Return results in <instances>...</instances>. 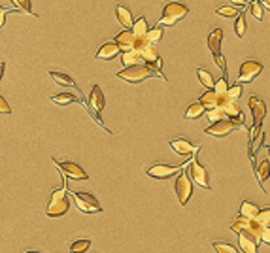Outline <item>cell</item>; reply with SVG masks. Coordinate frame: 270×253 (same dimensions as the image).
I'll use <instances>...</instances> for the list:
<instances>
[{
	"instance_id": "obj_1",
	"label": "cell",
	"mask_w": 270,
	"mask_h": 253,
	"mask_svg": "<svg viewBox=\"0 0 270 253\" xmlns=\"http://www.w3.org/2000/svg\"><path fill=\"white\" fill-rule=\"evenodd\" d=\"M189 14V8L185 6L184 2H178V0H170L166 2L163 8V15L157 25H163V27H172L178 21H182L185 15Z\"/></svg>"
},
{
	"instance_id": "obj_2",
	"label": "cell",
	"mask_w": 270,
	"mask_h": 253,
	"mask_svg": "<svg viewBox=\"0 0 270 253\" xmlns=\"http://www.w3.org/2000/svg\"><path fill=\"white\" fill-rule=\"evenodd\" d=\"M231 231L236 232L238 236H249L255 242H261V234H263V227L253 221V219H248V217L238 216L235 219V223L231 225Z\"/></svg>"
},
{
	"instance_id": "obj_3",
	"label": "cell",
	"mask_w": 270,
	"mask_h": 253,
	"mask_svg": "<svg viewBox=\"0 0 270 253\" xmlns=\"http://www.w3.org/2000/svg\"><path fill=\"white\" fill-rule=\"evenodd\" d=\"M249 112H251V116H253V129L249 132V142H253L261 132V125H263V119L266 116V104H264L259 96H249Z\"/></svg>"
},
{
	"instance_id": "obj_4",
	"label": "cell",
	"mask_w": 270,
	"mask_h": 253,
	"mask_svg": "<svg viewBox=\"0 0 270 253\" xmlns=\"http://www.w3.org/2000/svg\"><path fill=\"white\" fill-rule=\"evenodd\" d=\"M221 42H223V30L213 29L212 32L208 34V40H206L208 49L212 53L215 65L223 70V78H227V63H225V57H223V53H221Z\"/></svg>"
},
{
	"instance_id": "obj_5",
	"label": "cell",
	"mask_w": 270,
	"mask_h": 253,
	"mask_svg": "<svg viewBox=\"0 0 270 253\" xmlns=\"http://www.w3.org/2000/svg\"><path fill=\"white\" fill-rule=\"evenodd\" d=\"M115 76L119 80L127 81V83H142L144 80L153 78L155 74L151 72V68L148 65H142V66H130V68H125V70H119Z\"/></svg>"
},
{
	"instance_id": "obj_6",
	"label": "cell",
	"mask_w": 270,
	"mask_h": 253,
	"mask_svg": "<svg viewBox=\"0 0 270 253\" xmlns=\"http://www.w3.org/2000/svg\"><path fill=\"white\" fill-rule=\"evenodd\" d=\"M174 189H176V195H178V200L182 206L189 203V198L193 195V180L189 172H179V176L176 178V183H174Z\"/></svg>"
},
{
	"instance_id": "obj_7",
	"label": "cell",
	"mask_w": 270,
	"mask_h": 253,
	"mask_svg": "<svg viewBox=\"0 0 270 253\" xmlns=\"http://www.w3.org/2000/svg\"><path fill=\"white\" fill-rule=\"evenodd\" d=\"M74 200H76V206L79 208V212H83V214H97V212H102V206H100L99 200H97L91 193L76 191V193H74Z\"/></svg>"
},
{
	"instance_id": "obj_8",
	"label": "cell",
	"mask_w": 270,
	"mask_h": 253,
	"mask_svg": "<svg viewBox=\"0 0 270 253\" xmlns=\"http://www.w3.org/2000/svg\"><path fill=\"white\" fill-rule=\"evenodd\" d=\"M219 110L227 116V119H231V121H235L238 127H244V121H246V117H244V114H242L240 106L236 104V102L229 100L227 96H219Z\"/></svg>"
},
{
	"instance_id": "obj_9",
	"label": "cell",
	"mask_w": 270,
	"mask_h": 253,
	"mask_svg": "<svg viewBox=\"0 0 270 253\" xmlns=\"http://www.w3.org/2000/svg\"><path fill=\"white\" fill-rule=\"evenodd\" d=\"M87 106L91 110V114L97 117V121L102 125V119H100V112L104 110L106 106V98H104V93L99 85H93L91 87V93H89V98H87ZM104 127V125H102Z\"/></svg>"
},
{
	"instance_id": "obj_10",
	"label": "cell",
	"mask_w": 270,
	"mask_h": 253,
	"mask_svg": "<svg viewBox=\"0 0 270 253\" xmlns=\"http://www.w3.org/2000/svg\"><path fill=\"white\" fill-rule=\"evenodd\" d=\"M263 68L264 66L259 61H253V59L244 61L240 66V72H238V83H251L259 74L263 72Z\"/></svg>"
},
{
	"instance_id": "obj_11",
	"label": "cell",
	"mask_w": 270,
	"mask_h": 253,
	"mask_svg": "<svg viewBox=\"0 0 270 253\" xmlns=\"http://www.w3.org/2000/svg\"><path fill=\"white\" fill-rule=\"evenodd\" d=\"M53 163H55V167L64 174V178H72V180H87V178H89L85 170L79 167V165H76V163H72V161L53 159Z\"/></svg>"
},
{
	"instance_id": "obj_12",
	"label": "cell",
	"mask_w": 270,
	"mask_h": 253,
	"mask_svg": "<svg viewBox=\"0 0 270 253\" xmlns=\"http://www.w3.org/2000/svg\"><path fill=\"white\" fill-rule=\"evenodd\" d=\"M187 172H189V176H191V180L199 185V187L202 189H210V176H208L206 168L200 165L197 159L191 161V165L187 167Z\"/></svg>"
},
{
	"instance_id": "obj_13",
	"label": "cell",
	"mask_w": 270,
	"mask_h": 253,
	"mask_svg": "<svg viewBox=\"0 0 270 253\" xmlns=\"http://www.w3.org/2000/svg\"><path fill=\"white\" fill-rule=\"evenodd\" d=\"M236 129H240V127H238L235 121H231V119H223V121H217V123L210 125V127L206 129V134L215 136V138H225Z\"/></svg>"
},
{
	"instance_id": "obj_14",
	"label": "cell",
	"mask_w": 270,
	"mask_h": 253,
	"mask_svg": "<svg viewBox=\"0 0 270 253\" xmlns=\"http://www.w3.org/2000/svg\"><path fill=\"white\" fill-rule=\"evenodd\" d=\"M178 172V167H170V165H163V163H157V165H151L146 174L150 176V178H155V180H166V178H170L174 174Z\"/></svg>"
},
{
	"instance_id": "obj_15",
	"label": "cell",
	"mask_w": 270,
	"mask_h": 253,
	"mask_svg": "<svg viewBox=\"0 0 270 253\" xmlns=\"http://www.w3.org/2000/svg\"><path fill=\"white\" fill-rule=\"evenodd\" d=\"M70 208V200L68 196H63V198H50V204H48V216L50 217H63Z\"/></svg>"
},
{
	"instance_id": "obj_16",
	"label": "cell",
	"mask_w": 270,
	"mask_h": 253,
	"mask_svg": "<svg viewBox=\"0 0 270 253\" xmlns=\"http://www.w3.org/2000/svg\"><path fill=\"white\" fill-rule=\"evenodd\" d=\"M119 53H123V51H121V47L117 45V42H115V40H110V42H104L99 47L97 59H100V61H112V59H115Z\"/></svg>"
},
{
	"instance_id": "obj_17",
	"label": "cell",
	"mask_w": 270,
	"mask_h": 253,
	"mask_svg": "<svg viewBox=\"0 0 270 253\" xmlns=\"http://www.w3.org/2000/svg\"><path fill=\"white\" fill-rule=\"evenodd\" d=\"M136 40H138V36H136L132 30H121L119 34L115 36V42H117V45L121 47V51H123V53L134 49Z\"/></svg>"
},
{
	"instance_id": "obj_18",
	"label": "cell",
	"mask_w": 270,
	"mask_h": 253,
	"mask_svg": "<svg viewBox=\"0 0 270 253\" xmlns=\"http://www.w3.org/2000/svg\"><path fill=\"white\" fill-rule=\"evenodd\" d=\"M170 147L174 151L178 153V155H195V153L199 151V145L191 144L189 140H185V138H174L170 142Z\"/></svg>"
},
{
	"instance_id": "obj_19",
	"label": "cell",
	"mask_w": 270,
	"mask_h": 253,
	"mask_svg": "<svg viewBox=\"0 0 270 253\" xmlns=\"http://www.w3.org/2000/svg\"><path fill=\"white\" fill-rule=\"evenodd\" d=\"M115 15H117V21L123 25V29H125V30L132 29L134 21H132V14H130V10H128L127 6L117 4V6H115Z\"/></svg>"
},
{
	"instance_id": "obj_20",
	"label": "cell",
	"mask_w": 270,
	"mask_h": 253,
	"mask_svg": "<svg viewBox=\"0 0 270 253\" xmlns=\"http://www.w3.org/2000/svg\"><path fill=\"white\" fill-rule=\"evenodd\" d=\"M121 63H123V66L125 68H130V66H142L146 65V61H144V57L138 53L136 49L132 51H127V53H121Z\"/></svg>"
},
{
	"instance_id": "obj_21",
	"label": "cell",
	"mask_w": 270,
	"mask_h": 253,
	"mask_svg": "<svg viewBox=\"0 0 270 253\" xmlns=\"http://www.w3.org/2000/svg\"><path fill=\"white\" fill-rule=\"evenodd\" d=\"M199 102L206 108V112H210V110H215L219 108V96H217V93L215 91H204V93L200 94Z\"/></svg>"
},
{
	"instance_id": "obj_22",
	"label": "cell",
	"mask_w": 270,
	"mask_h": 253,
	"mask_svg": "<svg viewBox=\"0 0 270 253\" xmlns=\"http://www.w3.org/2000/svg\"><path fill=\"white\" fill-rule=\"evenodd\" d=\"M50 76H51V78H53V81H57L59 85L74 87V89H78V85H76V81H74V78H72V76H68V74L57 72V70H51Z\"/></svg>"
},
{
	"instance_id": "obj_23",
	"label": "cell",
	"mask_w": 270,
	"mask_h": 253,
	"mask_svg": "<svg viewBox=\"0 0 270 253\" xmlns=\"http://www.w3.org/2000/svg\"><path fill=\"white\" fill-rule=\"evenodd\" d=\"M259 212H261V210L257 208V204L249 203V200H244V203H242V206H240V214H238V216L248 217V219H253V221H255L257 216H259Z\"/></svg>"
},
{
	"instance_id": "obj_24",
	"label": "cell",
	"mask_w": 270,
	"mask_h": 253,
	"mask_svg": "<svg viewBox=\"0 0 270 253\" xmlns=\"http://www.w3.org/2000/svg\"><path fill=\"white\" fill-rule=\"evenodd\" d=\"M204 114H206V108L200 102H193V104H189V108L185 110V119H199Z\"/></svg>"
},
{
	"instance_id": "obj_25",
	"label": "cell",
	"mask_w": 270,
	"mask_h": 253,
	"mask_svg": "<svg viewBox=\"0 0 270 253\" xmlns=\"http://www.w3.org/2000/svg\"><path fill=\"white\" fill-rule=\"evenodd\" d=\"M255 174H257V180H259V183L264 187V181L270 178V163L268 161H261L259 165L255 167Z\"/></svg>"
},
{
	"instance_id": "obj_26",
	"label": "cell",
	"mask_w": 270,
	"mask_h": 253,
	"mask_svg": "<svg viewBox=\"0 0 270 253\" xmlns=\"http://www.w3.org/2000/svg\"><path fill=\"white\" fill-rule=\"evenodd\" d=\"M197 76H199V81L206 87L208 91H213V87H215V78H213L212 74L208 72V70H204V68H199V70H197Z\"/></svg>"
},
{
	"instance_id": "obj_27",
	"label": "cell",
	"mask_w": 270,
	"mask_h": 253,
	"mask_svg": "<svg viewBox=\"0 0 270 253\" xmlns=\"http://www.w3.org/2000/svg\"><path fill=\"white\" fill-rule=\"evenodd\" d=\"M132 32H134L138 38H146L148 36V32H150V29H148V21H146V17H138L134 21V25H132Z\"/></svg>"
},
{
	"instance_id": "obj_28",
	"label": "cell",
	"mask_w": 270,
	"mask_h": 253,
	"mask_svg": "<svg viewBox=\"0 0 270 253\" xmlns=\"http://www.w3.org/2000/svg\"><path fill=\"white\" fill-rule=\"evenodd\" d=\"M51 102H55V104H59V106H66V104H72V102H81V104H83V100L76 98V96H74V94H70V93L53 94V96H51Z\"/></svg>"
},
{
	"instance_id": "obj_29",
	"label": "cell",
	"mask_w": 270,
	"mask_h": 253,
	"mask_svg": "<svg viewBox=\"0 0 270 253\" xmlns=\"http://www.w3.org/2000/svg\"><path fill=\"white\" fill-rule=\"evenodd\" d=\"M238 246L244 253H257V242L249 236H238Z\"/></svg>"
},
{
	"instance_id": "obj_30",
	"label": "cell",
	"mask_w": 270,
	"mask_h": 253,
	"mask_svg": "<svg viewBox=\"0 0 270 253\" xmlns=\"http://www.w3.org/2000/svg\"><path fill=\"white\" fill-rule=\"evenodd\" d=\"M91 246V240L81 238V240H74L70 244V253H85Z\"/></svg>"
},
{
	"instance_id": "obj_31",
	"label": "cell",
	"mask_w": 270,
	"mask_h": 253,
	"mask_svg": "<svg viewBox=\"0 0 270 253\" xmlns=\"http://www.w3.org/2000/svg\"><path fill=\"white\" fill-rule=\"evenodd\" d=\"M229 89H231V85H229L227 78H223V76H221L219 80H215V87H213V91L217 93V96H227Z\"/></svg>"
},
{
	"instance_id": "obj_32",
	"label": "cell",
	"mask_w": 270,
	"mask_h": 253,
	"mask_svg": "<svg viewBox=\"0 0 270 253\" xmlns=\"http://www.w3.org/2000/svg\"><path fill=\"white\" fill-rule=\"evenodd\" d=\"M249 12H251V15L255 17L257 21H261L264 15V8H263V2L261 0H253L251 4H249Z\"/></svg>"
},
{
	"instance_id": "obj_33",
	"label": "cell",
	"mask_w": 270,
	"mask_h": 253,
	"mask_svg": "<svg viewBox=\"0 0 270 253\" xmlns=\"http://www.w3.org/2000/svg\"><path fill=\"white\" fill-rule=\"evenodd\" d=\"M215 14L221 15V17H238L240 12H238V8H235V6H219V8H215Z\"/></svg>"
},
{
	"instance_id": "obj_34",
	"label": "cell",
	"mask_w": 270,
	"mask_h": 253,
	"mask_svg": "<svg viewBox=\"0 0 270 253\" xmlns=\"http://www.w3.org/2000/svg\"><path fill=\"white\" fill-rule=\"evenodd\" d=\"M212 246L215 253H238V249L229 242H212Z\"/></svg>"
},
{
	"instance_id": "obj_35",
	"label": "cell",
	"mask_w": 270,
	"mask_h": 253,
	"mask_svg": "<svg viewBox=\"0 0 270 253\" xmlns=\"http://www.w3.org/2000/svg\"><path fill=\"white\" fill-rule=\"evenodd\" d=\"M10 2H12L15 8H17V12H25V14H29V15H34L30 0H10Z\"/></svg>"
},
{
	"instance_id": "obj_36",
	"label": "cell",
	"mask_w": 270,
	"mask_h": 253,
	"mask_svg": "<svg viewBox=\"0 0 270 253\" xmlns=\"http://www.w3.org/2000/svg\"><path fill=\"white\" fill-rule=\"evenodd\" d=\"M235 34L238 38H244L246 34V14H240L235 21Z\"/></svg>"
},
{
	"instance_id": "obj_37",
	"label": "cell",
	"mask_w": 270,
	"mask_h": 253,
	"mask_svg": "<svg viewBox=\"0 0 270 253\" xmlns=\"http://www.w3.org/2000/svg\"><path fill=\"white\" fill-rule=\"evenodd\" d=\"M255 221L261 225L263 229H270V208H264V210L259 212V216H257Z\"/></svg>"
},
{
	"instance_id": "obj_38",
	"label": "cell",
	"mask_w": 270,
	"mask_h": 253,
	"mask_svg": "<svg viewBox=\"0 0 270 253\" xmlns=\"http://www.w3.org/2000/svg\"><path fill=\"white\" fill-rule=\"evenodd\" d=\"M206 117H208V121H210V125L217 123V121H223V119H227V116H225V114H223L219 108L206 112Z\"/></svg>"
},
{
	"instance_id": "obj_39",
	"label": "cell",
	"mask_w": 270,
	"mask_h": 253,
	"mask_svg": "<svg viewBox=\"0 0 270 253\" xmlns=\"http://www.w3.org/2000/svg\"><path fill=\"white\" fill-rule=\"evenodd\" d=\"M148 40H150L151 43H159L161 42V38H163V29H161V25H157V27H153V29H150V32H148Z\"/></svg>"
},
{
	"instance_id": "obj_40",
	"label": "cell",
	"mask_w": 270,
	"mask_h": 253,
	"mask_svg": "<svg viewBox=\"0 0 270 253\" xmlns=\"http://www.w3.org/2000/svg\"><path fill=\"white\" fill-rule=\"evenodd\" d=\"M240 94H242V83H235V85H231V89H229L227 98L229 100L236 102L238 98H240Z\"/></svg>"
},
{
	"instance_id": "obj_41",
	"label": "cell",
	"mask_w": 270,
	"mask_h": 253,
	"mask_svg": "<svg viewBox=\"0 0 270 253\" xmlns=\"http://www.w3.org/2000/svg\"><path fill=\"white\" fill-rule=\"evenodd\" d=\"M261 242L270 246V229H263V234H261Z\"/></svg>"
},
{
	"instance_id": "obj_42",
	"label": "cell",
	"mask_w": 270,
	"mask_h": 253,
	"mask_svg": "<svg viewBox=\"0 0 270 253\" xmlns=\"http://www.w3.org/2000/svg\"><path fill=\"white\" fill-rule=\"evenodd\" d=\"M0 110H2V114H10L12 110H10V106H8V102L4 96H0Z\"/></svg>"
},
{
	"instance_id": "obj_43",
	"label": "cell",
	"mask_w": 270,
	"mask_h": 253,
	"mask_svg": "<svg viewBox=\"0 0 270 253\" xmlns=\"http://www.w3.org/2000/svg\"><path fill=\"white\" fill-rule=\"evenodd\" d=\"M235 6H238V8H246V0H231Z\"/></svg>"
},
{
	"instance_id": "obj_44",
	"label": "cell",
	"mask_w": 270,
	"mask_h": 253,
	"mask_svg": "<svg viewBox=\"0 0 270 253\" xmlns=\"http://www.w3.org/2000/svg\"><path fill=\"white\" fill-rule=\"evenodd\" d=\"M261 2H263L264 10H270V0H261Z\"/></svg>"
},
{
	"instance_id": "obj_45",
	"label": "cell",
	"mask_w": 270,
	"mask_h": 253,
	"mask_svg": "<svg viewBox=\"0 0 270 253\" xmlns=\"http://www.w3.org/2000/svg\"><path fill=\"white\" fill-rule=\"evenodd\" d=\"M27 253H40V251H27Z\"/></svg>"
},
{
	"instance_id": "obj_46",
	"label": "cell",
	"mask_w": 270,
	"mask_h": 253,
	"mask_svg": "<svg viewBox=\"0 0 270 253\" xmlns=\"http://www.w3.org/2000/svg\"><path fill=\"white\" fill-rule=\"evenodd\" d=\"M268 157H270V145H268Z\"/></svg>"
}]
</instances>
